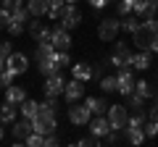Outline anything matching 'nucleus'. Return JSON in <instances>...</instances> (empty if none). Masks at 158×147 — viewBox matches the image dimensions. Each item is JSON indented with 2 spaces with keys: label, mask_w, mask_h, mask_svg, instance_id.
<instances>
[{
  "label": "nucleus",
  "mask_w": 158,
  "mask_h": 147,
  "mask_svg": "<svg viewBox=\"0 0 158 147\" xmlns=\"http://www.w3.org/2000/svg\"><path fill=\"white\" fill-rule=\"evenodd\" d=\"M53 55H56V47H53L50 40H48V42H37V50H34V61H37V66H40V63H45V61H50Z\"/></svg>",
  "instance_id": "dca6fc26"
},
{
  "label": "nucleus",
  "mask_w": 158,
  "mask_h": 147,
  "mask_svg": "<svg viewBox=\"0 0 158 147\" xmlns=\"http://www.w3.org/2000/svg\"><path fill=\"white\" fill-rule=\"evenodd\" d=\"M48 145L56 147V145H58V137H56V134H48V137H45V147H48Z\"/></svg>",
  "instance_id": "c03bdc74"
},
{
  "label": "nucleus",
  "mask_w": 158,
  "mask_h": 147,
  "mask_svg": "<svg viewBox=\"0 0 158 147\" xmlns=\"http://www.w3.org/2000/svg\"><path fill=\"white\" fill-rule=\"evenodd\" d=\"M29 34L34 37V42H48V40H50V34H53V29L48 26L40 16H34L32 21H29Z\"/></svg>",
  "instance_id": "1a4fd4ad"
},
{
  "label": "nucleus",
  "mask_w": 158,
  "mask_h": 147,
  "mask_svg": "<svg viewBox=\"0 0 158 147\" xmlns=\"http://www.w3.org/2000/svg\"><path fill=\"white\" fill-rule=\"evenodd\" d=\"M42 89H45V97H61L63 89H66V79H63L61 74L45 76V84H42Z\"/></svg>",
  "instance_id": "6e6552de"
},
{
  "label": "nucleus",
  "mask_w": 158,
  "mask_h": 147,
  "mask_svg": "<svg viewBox=\"0 0 158 147\" xmlns=\"http://www.w3.org/2000/svg\"><path fill=\"white\" fill-rule=\"evenodd\" d=\"M92 79H103V66H92Z\"/></svg>",
  "instance_id": "37998d69"
},
{
  "label": "nucleus",
  "mask_w": 158,
  "mask_h": 147,
  "mask_svg": "<svg viewBox=\"0 0 158 147\" xmlns=\"http://www.w3.org/2000/svg\"><path fill=\"white\" fill-rule=\"evenodd\" d=\"M85 105L90 108V113H92V116H103V113L108 110V102L103 100V97H87Z\"/></svg>",
  "instance_id": "412c9836"
},
{
  "label": "nucleus",
  "mask_w": 158,
  "mask_h": 147,
  "mask_svg": "<svg viewBox=\"0 0 158 147\" xmlns=\"http://www.w3.org/2000/svg\"><path fill=\"white\" fill-rule=\"evenodd\" d=\"M150 32H153V53H158V18H150Z\"/></svg>",
  "instance_id": "c9c22d12"
},
{
  "label": "nucleus",
  "mask_w": 158,
  "mask_h": 147,
  "mask_svg": "<svg viewBox=\"0 0 158 147\" xmlns=\"http://www.w3.org/2000/svg\"><path fill=\"white\" fill-rule=\"evenodd\" d=\"M132 68H137V71H148L150 68V50H140L132 55Z\"/></svg>",
  "instance_id": "6ab92c4d"
},
{
  "label": "nucleus",
  "mask_w": 158,
  "mask_h": 147,
  "mask_svg": "<svg viewBox=\"0 0 158 147\" xmlns=\"http://www.w3.org/2000/svg\"><path fill=\"white\" fill-rule=\"evenodd\" d=\"M24 145H27V147H45V134H37V131H32V134L24 139Z\"/></svg>",
  "instance_id": "2f4dec72"
},
{
  "label": "nucleus",
  "mask_w": 158,
  "mask_h": 147,
  "mask_svg": "<svg viewBox=\"0 0 158 147\" xmlns=\"http://www.w3.org/2000/svg\"><path fill=\"white\" fill-rule=\"evenodd\" d=\"M140 26V16H135V13H129V16H124V21H121V32L132 34L135 29Z\"/></svg>",
  "instance_id": "cd10ccee"
},
{
  "label": "nucleus",
  "mask_w": 158,
  "mask_h": 147,
  "mask_svg": "<svg viewBox=\"0 0 158 147\" xmlns=\"http://www.w3.org/2000/svg\"><path fill=\"white\" fill-rule=\"evenodd\" d=\"M27 8L32 16H48V0H27Z\"/></svg>",
  "instance_id": "5701e85b"
},
{
  "label": "nucleus",
  "mask_w": 158,
  "mask_h": 147,
  "mask_svg": "<svg viewBox=\"0 0 158 147\" xmlns=\"http://www.w3.org/2000/svg\"><path fill=\"white\" fill-rule=\"evenodd\" d=\"M156 11H158V8L153 6L150 0H135V11H132V13L140 16L142 21H150V18H156Z\"/></svg>",
  "instance_id": "ddd939ff"
},
{
  "label": "nucleus",
  "mask_w": 158,
  "mask_h": 147,
  "mask_svg": "<svg viewBox=\"0 0 158 147\" xmlns=\"http://www.w3.org/2000/svg\"><path fill=\"white\" fill-rule=\"evenodd\" d=\"M63 97H66V102H79L82 97H85V81H82V79H71V81H66Z\"/></svg>",
  "instance_id": "9b49d317"
},
{
  "label": "nucleus",
  "mask_w": 158,
  "mask_h": 147,
  "mask_svg": "<svg viewBox=\"0 0 158 147\" xmlns=\"http://www.w3.org/2000/svg\"><path fill=\"white\" fill-rule=\"evenodd\" d=\"M8 18H11V11H6V8L0 6V29L8 26Z\"/></svg>",
  "instance_id": "a19ab883"
},
{
  "label": "nucleus",
  "mask_w": 158,
  "mask_h": 147,
  "mask_svg": "<svg viewBox=\"0 0 158 147\" xmlns=\"http://www.w3.org/2000/svg\"><path fill=\"white\" fill-rule=\"evenodd\" d=\"M111 66H116V68L132 66V50H129L127 42H116V47H113V53H111Z\"/></svg>",
  "instance_id": "0eeeda50"
},
{
  "label": "nucleus",
  "mask_w": 158,
  "mask_h": 147,
  "mask_svg": "<svg viewBox=\"0 0 158 147\" xmlns=\"http://www.w3.org/2000/svg\"><path fill=\"white\" fill-rule=\"evenodd\" d=\"M50 42H53L56 50H71V34H69V29L56 26L53 34H50Z\"/></svg>",
  "instance_id": "f8f14e48"
},
{
  "label": "nucleus",
  "mask_w": 158,
  "mask_h": 147,
  "mask_svg": "<svg viewBox=\"0 0 158 147\" xmlns=\"http://www.w3.org/2000/svg\"><path fill=\"white\" fill-rule=\"evenodd\" d=\"M71 76L74 79H82V81H90L92 79V66L90 63H74L71 66Z\"/></svg>",
  "instance_id": "aec40b11"
},
{
  "label": "nucleus",
  "mask_w": 158,
  "mask_h": 147,
  "mask_svg": "<svg viewBox=\"0 0 158 147\" xmlns=\"http://www.w3.org/2000/svg\"><path fill=\"white\" fill-rule=\"evenodd\" d=\"M150 3H153V6H156V8H158V0H150Z\"/></svg>",
  "instance_id": "de8ad7c7"
},
{
  "label": "nucleus",
  "mask_w": 158,
  "mask_h": 147,
  "mask_svg": "<svg viewBox=\"0 0 158 147\" xmlns=\"http://www.w3.org/2000/svg\"><path fill=\"white\" fill-rule=\"evenodd\" d=\"M40 74H42V76H53V74H61V66L56 63V58H50V61L40 63Z\"/></svg>",
  "instance_id": "bb28decb"
},
{
  "label": "nucleus",
  "mask_w": 158,
  "mask_h": 147,
  "mask_svg": "<svg viewBox=\"0 0 158 147\" xmlns=\"http://www.w3.org/2000/svg\"><path fill=\"white\" fill-rule=\"evenodd\" d=\"M118 32H121V21L118 18H103L100 26H98V37L103 42H113L118 37Z\"/></svg>",
  "instance_id": "423d86ee"
},
{
  "label": "nucleus",
  "mask_w": 158,
  "mask_h": 147,
  "mask_svg": "<svg viewBox=\"0 0 158 147\" xmlns=\"http://www.w3.org/2000/svg\"><path fill=\"white\" fill-rule=\"evenodd\" d=\"M66 3H79V0H66Z\"/></svg>",
  "instance_id": "09e8293b"
},
{
  "label": "nucleus",
  "mask_w": 158,
  "mask_h": 147,
  "mask_svg": "<svg viewBox=\"0 0 158 147\" xmlns=\"http://www.w3.org/2000/svg\"><path fill=\"white\" fill-rule=\"evenodd\" d=\"M19 108H21V116H24V118H34L37 110H40V102H34V100H29V97H27Z\"/></svg>",
  "instance_id": "393cba45"
},
{
  "label": "nucleus",
  "mask_w": 158,
  "mask_h": 147,
  "mask_svg": "<svg viewBox=\"0 0 158 147\" xmlns=\"http://www.w3.org/2000/svg\"><path fill=\"white\" fill-rule=\"evenodd\" d=\"M135 92H137V95H142L145 100H150V97L156 95V92H153V84H150V81H145V79H137L135 81Z\"/></svg>",
  "instance_id": "a878e982"
},
{
  "label": "nucleus",
  "mask_w": 158,
  "mask_h": 147,
  "mask_svg": "<svg viewBox=\"0 0 158 147\" xmlns=\"http://www.w3.org/2000/svg\"><path fill=\"white\" fill-rule=\"evenodd\" d=\"M6 100L13 102V105H21V102L27 100V89H24V87H16V84L6 87Z\"/></svg>",
  "instance_id": "a211bd4d"
},
{
  "label": "nucleus",
  "mask_w": 158,
  "mask_h": 147,
  "mask_svg": "<svg viewBox=\"0 0 158 147\" xmlns=\"http://www.w3.org/2000/svg\"><path fill=\"white\" fill-rule=\"evenodd\" d=\"M106 116H108V121H111V129H113V131L127 129V124H129V113H127V105H108Z\"/></svg>",
  "instance_id": "f03ea898"
},
{
  "label": "nucleus",
  "mask_w": 158,
  "mask_h": 147,
  "mask_svg": "<svg viewBox=\"0 0 158 147\" xmlns=\"http://www.w3.org/2000/svg\"><path fill=\"white\" fill-rule=\"evenodd\" d=\"M108 131H113L108 116H95V118L90 121V134H92V137H106Z\"/></svg>",
  "instance_id": "2eb2a0df"
},
{
  "label": "nucleus",
  "mask_w": 158,
  "mask_h": 147,
  "mask_svg": "<svg viewBox=\"0 0 158 147\" xmlns=\"http://www.w3.org/2000/svg\"><path fill=\"white\" fill-rule=\"evenodd\" d=\"M29 8L27 6H21V8H16V11L11 13V18H8V34H13V37H19V34H24L27 32V24H29Z\"/></svg>",
  "instance_id": "f257e3e1"
},
{
  "label": "nucleus",
  "mask_w": 158,
  "mask_h": 147,
  "mask_svg": "<svg viewBox=\"0 0 158 147\" xmlns=\"http://www.w3.org/2000/svg\"><path fill=\"white\" fill-rule=\"evenodd\" d=\"M16 110H19V105H13V102H3L0 105V124H11V121H16Z\"/></svg>",
  "instance_id": "4be33fe9"
},
{
  "label": "nucleus",
  "mask_w": 158,
  "mask_h": 147,
  "mask_svg": "<svg viewBox=\"0 0 158 147\" xmlns=\"http://www.w3.org/2000/svg\"><path fill=\"white\" fill-rule=\"evenodd\" d=\"M100 89L103 92H118V79L116 76H103L100 79Z\"/></svg>",
  "instance_id": "7c9ffc66"
},
{
  "label": "nucleus",
  "mask_w": 158,
  "mask_h": 147,
  "mask_svg": "<svg viewBox=\"0 0 158 147\" xmlns=\"http://www.w3.org/2000/svg\"><path fill=\"white\" fill-rule=\"evenodd\" d=\"M6 66L11 68V71H16L19 76H21V74H27V66H29V58L24 55V53H11V55H8V61H6Z\"/></svg>",
  "instance_id": "4468645a"
},
{
  "label": "nucleus",
  "mask_w": 158,
  "mask_h": 147,
  "mask_svg": "<svg viewBox=\"0 0 158 147\" xmlns=\"http://www.w3.org/2000/svg\"><path fill=\"white\" fill-rule=\"evenodd\" d=\"M24 6V0H3V8H6V11H16V8H21Z\"/></svg>",
  "instance_id": "58836bf2"
},
{
  "label": "nucleus",
  "mask_w": 158,
  "mask_h": 147,
  "mask_svg": "<svg viewBox=\"0 0 158 147\" xmlns=\"http://www.w3.org/2000/svg\"><path fill=\"white\" fill-rule=\"evenodd\" d=\"M66 116H69V121H71L74 126H87L90 124V108L85 105V102H82V105H79V102H69V108H66Z\"/></svg>",
  "instance_id": "20e7f679"
},
{
  "label": "nucleus",
  "mask_w": 158,
  "mask_h": 147,
  "mask_svg": "<svg viewBox=\"0 0 158 147\" xmlns=\"http://www.w3.org/2000/svg\"><path fill=\"white\" fill-rule=\"evenodd\" d=\"M58 21H61L58 26H63V29L71 32V29H77L79 21H82V11H79L74 3H66V6L61 8V18H58Z\"/></svg>",
  "instance_id": "7ed1b4c3"
},
{
  "label": "nucleus",
  "mask_w": 158,
  "mask_h": 147,
  "mask_svg": "<svg viewBox=\"0 0 158 147\" xmlns=\"http://www.w3.org/2000/svg\"><path fill=\"white\" fill-rule=\"evenodd\" d=\"M148 121H158V95H153V105L148 108Z\"/></svg>",
  "instance_id": "e433bc0d"
},
{
  "label": "nucleus",
  "mask_w": 158,
  "mask_h": 147,
  "mask_svg": "<svg viewBox=\"0 0 158 147\" xmlns=\"http://www.w3.org/2000/svg\"><path fill=\"white\" fill-rule=\"evenodd\" d=\"M127 142H132V145H140L142 139H145V129H142V126H129L127 124Z\"/></svg>",
  "instance_id": "b1692460"
},
{
  "label": "nucleus",
  "mask_w": 158,
  "mask_h": 147,
  "mask_svg": "<svg viewBox=\"0 0 158 147\" xmlns=\"http://www.w3.org/2000/svg\"><path fill=\"white\" fill-rule=\"evenodd\" d=\"M3 134H6V131H3V126H0V139H3Z\"/></svg>",
  "instance_id": "49530a36"
},
{
  "label": "nucleus",
  "mask_w": 158,
  "mask_h": 147,
  "mask_svg": "<svg viewBox=\"0 0 158 147\" xmlns=\"http://www.w3.org/2000/svg\"><path fill=\"white\" fill-rule=\"evenodd\" d=\"M11 53H13V45H11V42H0V58H3V61H8Z\"/></svg>",
  "instance_id": "ea45409f"
},
{
  "label": "nucleus",
  "mask_w": 158,
  "mask_h": 147,
  "mask_svg": "<svg viewBox=\"0 0 158 147\" xmlns=\"http://www.w3.org/2000/svg\"><path fill=\"white\" fill-rule=\"evenodd\" d=\"M145 121H148L145 108H142V110H132V116H129V126H145Z\"/></svg>",
  "instance_id": "72a5a7b5"
},
{
  "label": "nucleus",
  "mask_w": 158,
  "mask_h": 147,
  "mask_svg": "<svg viewBox=\"0 0 158 147\" xmlns=\"http://www.w3.org/2000/svg\"><path fill=\"white\" fill-rule=\"evenodd\" d=\"M32 131H34L32 118H21V121H16V124H13V137H16V139H21V142L27 139Z\"/></svg>",
  "instance_id": "f3484780"
},
{
  "label": "nucleus",
  "mask_w": 158,
  "mask_h": 147,
  "mask_svg": "<svg viewBox=\"0 0 158 147\" xmlns=\"http://www.w3.org/2000/svg\"><path fill=\"white\" fill-rule=\"evenodd\" d=\"M87 3H90V6L95 8V11H100V8H106L108 3H111V0H87Z\"/></svg>",
  "instance_id": "79ce46f5"
},
{
  "label": "nucleus",
  "mask_w": 158,
  "mask_h": 147,
  "mask_svg": "<svg viewBox=\"0 0 158 147\" xmlns=\"http://www.w3.org/2000/svg\"><path fill=\"white\" fill-rule=\"evenodd\" d=\"M16 76H19V74H16V71H11V68L6 66L3 71H0V87H3V89H6V87H11Z\"/></svg>",
  "instance_id": "c756f323"
},
{
  "label": "nucleus",
  "mask_w": 158,
  "mask_h": 147,
  "mask_svg": "<svg viewBox=\"0 0 158 147\" xmlns=\"http://www.w3.org/2000/svg\"><path fill=\"white\" fill-rule=\"evenodd\" d=\"M63 6H66V0H48V18H61Z\"/></svg>",
  "instance_id": "c85d7f7f"
},
{
  "label": "nucleus",
  "mask_w": 158,
  "mask_h": 147,
  "mask_svg": "<svg viewBox=\"0 0 158 147\" xmlns=\"http://www.w3.org/2000/svg\"><path fill=\"white\" fill-rule=\"evenodd\" d=\"M116 142H118V137L113 134V131H108L106 134V145H116Z\"/></svg>",
  "instance_id": "a18cd8bd"
},
{
  "label": "nucleus",
  "mask_w": 158,
  "mask_h": 147,
  "mask_svg": "<svg viewBox=\"0 0 158 147\" xmlns=\"http://www.w3.org/2000/svg\"><path fill=\"white\" fill-rule=\"evenodd\" d=\"M132 42L140 50H150L153 47V32H150V21H140V26L132 32Z\"/></svg>",
  "instance_id": "39448f33"
},
{
  "label": "nucleus",
  "mask_w": 158,
  "mask_h": 147,
  "mask_svg": "<svg viewBox=\"0 0 158 147\" xmlns=\"http://www.w3.org/2000/svg\"><path fill=\"white\" fill-rule=\"evenodd\" d=\"M116 79H118V92H121L124 97L135 92V76H132V66H127V68H118Z\"/></svg>",
  "instance_id": "9d476101"
},
{
  "label": "nucleus",
  "mask_w": 158,
  "mask_h": 147,
  "mask_svg": "<svg viewBox=\"0 0 158 147\" xmlns=\"http://www.w3.org/2000/svg\"><path fill=\"white\" fill-rule=\"evenodd\" d=\"M142 129H145V137H158V121H148Z\"/></svg>",
  "instance_id": "4c0bfd02"
},
{
  "label": "nucleus",
  "mask_w": 158,
  "mask_h": 147,
  "mask_svg": "<svg viewBox=\"0 0 158 147\" xmlns=\"http://www.w3.org/2000/svg\"><path fill=\"white\" fill-rule=\"evenodd\" d=\"M127 100H129V105H127V108H132V110H142V105H145V97L137 95V92L127 95Z\"/></svg>",
  "instance_id": "473e14b6"
},
{
  "label": "nucleus",
  "mask_w": 158,
  "mask_h": 147,
  "mask_svg": "<svg viewBox=\"0 0 158 147\" xmlns=\"http://www.w3.org/2000/svg\"><path fill=\"white\" fill-rule=\"evenodd\" d=\"M116 11L121 13V16H129V13L135 11V0H118V3H116Z\"/></svg>",
  "instance_id": "f704fd0d"
}]
</instances>
